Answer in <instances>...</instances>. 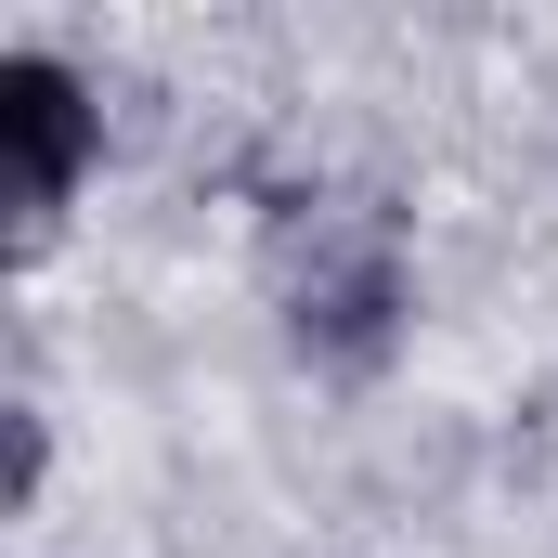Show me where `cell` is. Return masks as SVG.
Segmentation results:
<instances>
[{"instance_id":"1","label":"cell","mask_w":558,"mask_h":558,"mask_svg":"<svg viewBox=\"0 0 558 558\" xmlns=\"http://www.w3.org/2000/svg\"><path fill=\"white\" fill-rule=\"evenodd\" d=\"M0 131H13V221L39 234L78 195V169H92V92L65 65H39V52H13L0 65Z\"/></svg>"},{"instance_id":"2","label":"cell","mask_w":558,"mask_h":558,"mask_svg":"<svg viewBox=\"0 0 558 558\" xmlns=\"http://www.w3.org/2000/svg\"><path fill=\"white\" fill-rule=\"evenodd\" d=\"M390 312H403V274H390V247L377 234H338V221H312V274H299V338L312 351H377L390 338Z\"/></svg>"}]
</instances>
